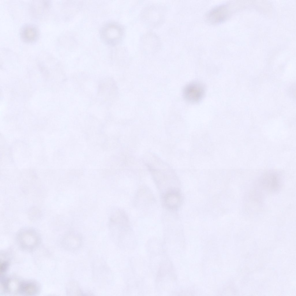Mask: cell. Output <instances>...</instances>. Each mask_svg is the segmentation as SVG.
Instances as JSON below:
<instances>
[{
	"mask_svg": "<svg viewBox=\"0 0 296 296\" xmlns=\"http://www.w3.org/2000/svg\"><path fill=\"white\" fill-rule=\"evenodd\" d=\"M100 33L101 38L105 43L114 45L120 41L123 36V31L122 27L118 24L109 22L102 27Z\"/></svg>",
	"mask_w": 296,
	"mask_h": 296,
	"instance_id": "obj_2",
	"label": "cell"
},
{
	"mask_svg": "<svg viewBox=\"0 0 296 296\" xmlns=\"http://www.w3.org/2000/svg\"><path fill=\"white\" fill-rule=\"evenodd\" d=\"M9 266V263L6 261L1 262L0 264V273L1 274L4 273L7 270Z\"/></svg>",
	"mask_w": 296,
	"mask_h": 296,
	"instance_id": "obj_11",
	"label": "cell"
},
{
	"mask_svg": "<svg viewBox=\"0 0 296 296\" xmlns=\"http://www.w3.org/2000/svg\"><path fill=\"white\" fill-rule=\"evenodd\" d=\"M20 35L21 39L24 42L27 43L34 42L39 37V30L34 25L26 24L21 27Z\"/></svg>",
	"mask_w": 296,
	"mask_h": 296,
	"instance_id": "obj_7",
	"label": "cell"
},
{
	"mask_svg": "<svg viewBox=\"0 0 296 296\" xmlns=\"http://www.w3.org/2000/svg\"><path fill=\"white\" fill-rule=\"evenodd\" d=\"M205 89L201 84L193 82L187 85L184 88V98L191 103H195L201 100L204 96Z\"/></svg>",
	"mask_w": 296,
	"mask_h": 296,
	"instance_id": "obj_5",
	"label": "cell"
},
{
	"mask_svg": "<svg viewBox=\"0 0 296 296\" xmlns=\"http://www.w3.org/2000/svg\"><path fill=\"white\" fill-rule=\"evenodd\" d=\"M39 287L37 284L31 281H21L20 293L26 295H34L39 291Z\"/></svg>",
	"mask_w": 296,
	"mask_h": 296,
	"instance_id": "obj_10",
	"label": "cell"
},
{
	"mask_svg": "<svg viewBox=\"0 0 296 296\" xmlns=\"http://www.w3.org/2000/svg\"><path fill=\"white\" fill-rule=\"evenodd\" d=\"M259 182L263 189L271 192L278 190L282 184L280 174L277 171L272 170L263 173L260 177Z\"/></svg>",
	"mask_w": 296,
	"mask_h": 296,
	"instance_id": "obj_3",
	"label": "cell"
},
{
	"mask_svg": "<svg viewBox=\"0 0 296 296\" xmlns=\"http://www.w3.org/2000/svg\"><path fill=\"white\" fill-rule=\"evenodd\" d=\"M163 201L165 206L170 209H175L182 202V197L180 192L176 189L169 190L164 194Z\"/></svg>",
	"mask_w": 296,
	"mask_h": 296,
	"instance_id": "obj_8",
	"label": "cell"
},
{
	"mask_svg": "<svg viewBox=\"0 0 296 296\" xmlns=\"http://www.w3.org/2000/svg\"><path fill=\"white\" fill-rule=\"evenodd\" d=\"M50 2L48 1H36L32 2L30 9L34 16L40 17L48 11Z\"/></svg>",
	"mask_w": 296,
	"mask_h": 296,
	"instance_id": "obj_9",
	"label": "cell"
},
{
	"mask_svg": "<svg viewBox=\"0 0 296 296\" xmlns=\"http://www.w3.org/2000/svg\"><path fill=\"white\" fill-rule=\"evenodd\" d=\"M164 16V10L162 7L154 6L148 7L141 14V18L149 25H158L162 20Z\"/></svg>",
	"mask_w": 296,
	"mask_h": 296,
	"instance_id": "obj_4",
	"label": "cell"
},
{
	"mask_svg": "<svg viewBox=\"0 0 296 296\" xmlns=\"http://www.w3.org/2000/svg\"><path fill=\"white\" fill-rule=\"evenodd\" d=\"M16 237L21 247L27 250L36 248L39 245L40 241L38 233L32 228H23L21 229L18 232Z\"/></svg>",
	"mask_w": 296,
	"mask_h": 296,
	"instance_id": "obj_1",
	"label": "cell"
},
{
	"mask_svg": "<svg viewBox=\"0 0 296 296\" xmlns=\"http://www.w3.org/2000/svg\"><path fill=\"white\" fill-rule=\"evenodd\" d=\"M230 5L224 4L212 9L206 16L207 21L212 23L216 24L225 20L232 12Z\"/></svg>",
	"mask_w": 296,
	"mask_h": 296,
	"instance_id": "obj_6",
	"label": "cell"
}]
</instances>
